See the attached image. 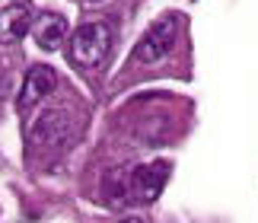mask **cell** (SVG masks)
I'll use <instances>...</instances> for the list:
<instances>
[{"mask_svg":"<svg viewBox=\"0 0 258 223\" xmlns=\"http://www.w3.org/2000/svg\"><path fill=\"white\" fill-rule=\"evenodd\" d=\"M112 51V26L108 23H86L71 38V61L77 67H99Z\"/></svg>","mask_w":258,"mask_h":223,"instance_id":"cell-1","label":"cell"},{"mask_svg":"<svg viewBox=\"0 0 258 223\" xmlns=\"http://www.w3.org/2000/svg\"><path fill=\"white\" fill-rule=\"evenodd\" d=\"M175 35H178V16H172V13L160 16L141 35V42L134 45V58L141 61V64H153V61L166 58L172 51V45H175Z\"/></svg>","mask_w":258,"mask_h":223,"instance_id":"cell-2","label":"cell"},{"mask_svg":"<svg viewBox=\"0 0 258 223\" xmlns=\"http://www.w3.org/2000/svg\"><path fill=\"white\" fill-rule=\"evenodd\" d=\"M74 131V121L64 108H54V112H45L42 118L29 128V140L35 147H61Z\"/></svg>","mask_w":258,"mask_h":223,"instance_id":"cell-3","label":"cell"},{"mask_svg":"<svg viewBox=\"0 0 258 223\" xmlns=\"http://www.w3.org/2000/svg\"><path fill=\"white\" fill-rule=\"evenodd\" d=\"M54 83H57V77H54L51 67H45V64L32 67V70L26 74V83H23V93H19V99H16V108H19V112L35 108V105L54 89Z\"/></svg>","mask_w":258,"mask_h":223,"instance_id":"cell-4","label":"cell"},{"mask_svg":"<svg viewBox=\"0 0 258 223\" xmlns=\"http://www.w3.org/2000/svg\"><path fill=\"white\" fill-rule=\"evenodd\" d=\"M166 179H169V166L166 163H144L131 172V195L137 201H153L163 191Z\"/></svg>","mask_w":258,"mask_h":223,"instance_id":"cell-5","label":"cell"},{"mask_svg":"<svg viewBox=\"0 0 258 223\" xmlns=\"http://www.w3.org/2000/svg\"><path fill=\"white\" fill-rule=\"evenodd\" d=\"M32 29V10L29 4H7L0 10V45H16Z\"/></svg>","mask_w":258,"mask_h":223,"instance_id":"cell-6","label":"cell"},{"mask_svg":"<svg viewBox=\"0 0 258 223\" xmlns=\"http://www.w3.org/2000/svg\"><path fill=\"white\" fill-rule=\"evenodd\" d=\"M32 32H35V42L45 51H54V48H61V42H67V19L57 13H45L32 26Z\"/></svg>","mask_w":258,"mask_h":223,"instance_id":"cell-7","label":"cell"},{"mask_svg":"<svg viewBox=\"0 0 258 223\" xmlns=\"http://www.w3.org/2000/svg\"><path fill=\"white\" fill-rule=\"evenodd\" d=\"M118 223H147L144 217H124V220H118Z\"/></svg>","mask_w":258,"mask_h":223,"instance_id":"cell-8","label":"cell"},{"mask_svg":"<svg viewBox=\"0 0 258 223\" xmlns=\"http://www.w3.org/2000/svg\"><path fill=\"white\" fill-rule=\"evenodd\" d=\"M86 4H102V0H86Z\"/></svg>","mask_w":258,"mask_h":223,"instance_id":"cell-9","label":"cell"}]
</instances>
